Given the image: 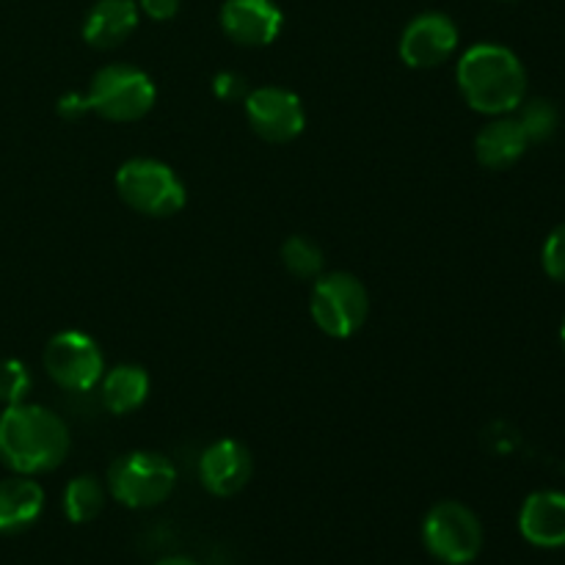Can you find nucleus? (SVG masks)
<instances>
[{
    "mask_svg": "<svg viewBox=\"0 0 565 565\" xmlns=\"http://www.w3.org/2000/svg\"><path fill=\"white\" fill-rule=\"evenodd\" d=\"M105 486L94 475L72 478L64 489V513L72 524H88L103 513L105 508Z\"/></svg>",
    "mask_w": 565,
    "mask_h": 565,
    "instance_id": "obj_18",
    "label": "nucleus"
},
{
    "mask_svg": "<svg viewBox=\"0 0 565 565\" xmlns=\"http://www.w3.org/2000/svg\"><path fill=\"white\" fill-rule=\"evenodd\" d=\"M458 25L441 11L414 17L401 33V58L412 70H436L458 50Z\"/></svg>",
    "mask_w": 565,
    "mask_h": 565,
    "instance_id": "obj_10",
    "label": "nucleus"
},
{
    "mask_svg": "<svg viewBox=\"0 0 565 565\" xmlns=\"http://www.w3.org/2000/svg\"><path fill=\"white\" fill-rule=\"evenodd\" d=\"M213 94L224 103H237V99L248 97V86L246 77L237 75V72H218L213 77Z\"/></svg>",
    "mask_w": 565,
    "mask_h": 565,
    "instance_id": "obj_23",
    "label": "nucleus"
},
{
    "mask_svg": "<svg viewBox=\"0 0 565 565\" xmlns=\"http://www.w3.org/2000/svg\"><path fill=\"white\" fill-rule=\"evenodd\" d=\"M88 108L99 119L138 121L154 108V81L132 64H108L92 77L86 92Z\"/></svg>",
    "mask_w": 565,
    "mask_h": 565,
    "instance_id": "obj_6",
    "label": "nucleus"
},
{
    "mask_svg": "<svg viewBox=\"0 0 565 565\" xmlns=\"http://www.w3.org/2000/svg\"><path fill=\"white\" fill-rule=\"evenodd\" d=\"M138 20L136 0H97L83 20V42L94 50H116L136 33Z\"/></svg>",
    "mask_w": 565,
    "mask_h": 565,
    "instance_id": "obj_14",
    "label": "nucleus"
},
{
    "mask_svg": "<svg viewBox=\"0 0 565 565\" xmlns=\"http://www.w3.org/2000/svg\"><path fill=\"white\" fill-rule=\"evenodd\" d=\"M177 486V469L163 452L132 450L116 458L105 478V489L119 505L143 511L171 497Z\"/></svg>",
    "mask_w": 565,
    "mask_h": 565,
    "instance_id": "obj_3",
    "label": "nucleus"
},
{
    "mask_svg": "<svg viewBox=\"0 0 565 565\" xmlns=\"http://www.w3.org/2000/svg\"><path fill=\"white\" fill-rule=\"evenodd\" d=\"M281 263L296 279H318L323 274L326 254L312 237L292 235L281 243Z\"/></svg>",
    "mask_w": 565,
    "mask_h": 565,
    "instance_id": "obj_19",
    "label": "nucleus"
},
{
    "mask_svg": "<svg viewBox=\"0 0 565 565\" xmlns=\"http://www.w3.org/2000/svg\"><path fill=\"white\" fill-rule=\"evenodd\" d=\"M541 263L550 279L565 285V224L550 232L544 243V252H541Z\"/></svg>",
    "mask_w": 565,
    "mask_h": 565,
    "instance_id": "obj_22",
    "label": "nucleus"
},
{
    "mask_svg": "<svg viewBox=\"0 0 565 565\" xmlns=\"http://www.w3.org/2000/svg\"><path fill=\"white\" fill-rule=\"evenodd\" d=\"M44 511V489L28 475L0 480V533L14 535L33 527Z\"/></svg>",
    "mask_w": 565,
    "mask_h": 565,
    "instance_id": "obj_16",
    "label": "nucleus"
},
{
    "mask_svg": "<svg viewBox=\"0 0 565 565\" xmlns=\"http://www.w3.org/2000/svg\"><path fill=\"white\" fill-rule=\"evenodd\" d=\"M458 88L467 105L486 116L513 114L527 97V72L511 47L494 42L472 44L458 58Z\"/></svg>",
    "mask_w": 565,
    "mask_h": 565,
    "instance_id": "obj_2",
    "label": "nucleus"
},
{
    "mask_svg": "<svg viewBox=\"0 0 565 565\" xmlns=\"http://www.w3.org/2000/svg\"><path fill=\"white\" fill-rule=\"evenodd\" d=\"M50 379L70 392H92L105 375V359L97 342L75 329L50 337L42 356Z\"/></svg>",
    "mask_w": 565,
    "mask_h": 565,
    "instance_id": "obj_8",
    "label": "nucleus"
},
{
    "mask_svg": "<svg viewBox=\"0 0 565 565\" xmlns=\"http://www.w3.org/2000/svg\"><path fill=\"white\" fill-rule=\"evenodd\" d=\"M116 193L136 213L149 218H171L185 207V185L163 160L132 158L116 171Z\"/></svg>",
    "mask_w": 565,
    "mask_h": 565,
    "instance_id": "obj_4",
    "label": "nucleus"
},
{
    "mask_svg": "<svg viewBox=\"0 0 565 565\" xmlns=\"http://www.w3.org/2000/svg\"><path fill=\"white\" fill-rule=\"evenodd\" d=\"M561 342H563V351H565V318H563V326H561Z\"/></svg>",
    "mask_w": 565,
    "mask_h": 565,
    "instance_id": "obj_27",
    "label": "nucleus"
},
{
    "mask_svg": "<svg viewBox=\"0 0 565 565\" xmlns=\"http://www.w3.org/2000/svg\"><path fill=\"white\" fill-rule=\"evenodd\" d=\"M527 147V132L522 130L519 119L511 114L497 116L475 138V154H478L480 166H486L491 171L511 169L513 163H519L524 158Z\"/></svg>",
    "mask_w": 565,
    "mask_h": 565,
    "instance_id": "obj_15",
    "label": "nucleus"
},
{
    "mask_svg": "<svg viewBox=\"0 0 565 565\" xmlns=\"http://www.w3.org/2000/svg\"><path fill=\"white\" fill-rule=\"evenodd\" d=\"M309 315L323 334L348 340L362 329L370 315L367 287L345 270L320 274L309 296Z\"/></svg>",
    "mask_w": 565,
    "mask_h": 565,
    "instance_id": "obj_5",
    "label": "nucleus"
},
{
    "mask_svg": "<svg viewBox=\"0 0 565 565\" xmlns=\"http://www.w3.org/2000/svg\"><path fill=\"white\" fill-rule=\"evenodd\" d=\"M246 105V121L268 143L296 141L307 127V110H303L298 94L281 86H259L248 92L243 99Z\"/></svg>",
    "mask_w": 565,
    "mask_h": 565,
    "instance_id": "obj_9",
    "label": "nucleus"
},
{
    "mask_svg": "<svg viewBox=\"0 0 565 565\" xmlns=\"http://www.w3.org/2000/svg\"><path fill=\"white\" fill-rule=\"evenodd\" d=\"M519 533L539 550L565 546V494L563 491H535L519 511Z\"/></svg>",
    "mask_w": 565,
    "mask_h": 565,
    "instance_id": "obj_13",
    "label": "nucleus"
},
{
    "mask_svg": "<svg viewBox=\"0 0 565 565\" xmlns=\"http://www.w3.org/2000/svg\"><path fill=\"white\" fill-rule=\"evenodd\" d=\"M182 0H138V11L149 17L154 22H166L174 20L177 11H180Z\"/></svg>",
    "mask_w": 565,
    "mask_h": 565,
    "instance_id": "obj_25",
    "label": "nucleus"
},
{
    "mask_svg": "<svg viewBox=\"0 0 565 565\" xmlns=\"http://www.w3.org/2000/svg\"><path fill=\"white\" fill-rule=\"evenodd\" d=\"M285 28V14L274 0H226L221 31L241 47H268Z\"/></svg>",
    "mask_w": 565,
    "mask_h": 565,
    "instance_id": "obj_11",
    "label": "nucleus"
},
{
    "mask_svg": "<svg viewBox=\"0 0 565 565\" xmlns=\"http://www.w3.org/2000/svg\"><path fill=\"white\" fill-rule=\"evenodd\" d=\"M70 445V428L50 408L17 403L0 414V461L14 475L53 472L66 461Z\"/></svg>",
    "mask_w": 565,
    "mask_h": 565,
    "instance_id": "obj_1",
    "label": "nucleus"
},
{
    "mask_svg": "<svg viewBox=\"0 0 565 565\" xmlns=\"http://www.w3.org/2000/svg\"><path fill=\"white\" fill-rule=\"evenodd\" d=\"M31 384V370L25 367V362H20V359H3L0 362V403L3 406L25 403Z\"/></svg>",
    "mask_w": 565,
    "mask_h": 565,
    "instance_id": "obj_21",
    "label": "nucleus"
},
{
    "mask_svg": "<svg viewBox=\"0 0 565 565\" xmlns=\"http://www.w3.org/2000/svg\"><path fill=\"white\" fill-rule=\"evenodd\" d=\"M55 110H58L61 119H66V121H81L83 116L92 114L86 94H81V92H66L64 97L58 99V105H55Z\"/></svg>",
    "mask_w": 565,
    "mask_h": 565,
    "instance_id": "obj_24",
    "label": "nucleus"
},
{
    "mask_svg": "<svg viewBox=\"0 0 565 565\" xmlns=\"http://www.w3.org/2000/svg\"><path fill=\"white\" fill-rule=\"evenodd\" d=\"M149 390H152L149 373L143 367H138V364H119V367L108 370L103 375V381H99L103 406L110 414H116V417L141 408L147 403Z\"/></svg>",
    "mask_w": 565,
    "mask_h": 565,
    "instance_id": "obj_17",
    "label": "nucleus"
},
{
    "mask_svg": "<svg viewBox=\"0 0 565 565\" xmlns=\"http://www.w3.org/2000/svg\"><path fill=\"white\" fill-rule=\"evenodd\" d=\"M423 544L445 565H469L483 550V524L463 502H436L423 519Z\"/></svg>",
    "mask_w": 565,
    "mask_h": 565,
    "instance_id": "obj_7",
    "label": "nucleus"
},
{
    "mask_svg": "<svg viewBox=\"0 0 565 565\" xmlns=\"http://www.w3.org/2000/svg\"><path fill=\"white\" fill-rule=\"evenodd\" d=\"M254 458L246 445L221 439L210 445L199 458V480L213 497H235L252 480Z\"/></svg>",
    "mask_w": 565,
    "mask_h": 565,
    "instance_id": "obj_12",
    "label": "nucleus"
},
{
    "mask_svg": "<svg viewBox=\"0 0 565 565\" xmlns=\"http://www.w3.org/2000/svg\"><path fill=\"white\" fill-rule=\"evenodd\" d=\"M516 119L522 125V130L527 132L530 143H541V141H550L557 130V121H561V114H557L555 105L550 99H527V103L519 105L516 110Z\"/></svg>",
    "mask_w": 565,
    "mask_h": 565,
    "instance_id": "obj_20",
    "label": "nucleus"
},
{
    "mask_svg": "<svg viewBox=\"0 0 565 565\" xmlns=\"http://www.w3.org/2000/svg\"><path fill=\"white\" fill-rule=\"evenodd\" d=\"M154 565H199V563L191 561V557L174 555V557H163V561H158Z\"/></svg>",
    "mask_w": 565,
    "mask_h": 565,
    "instance_id": "obj_26",
    "label": "nucleus"
}]
</instances>
